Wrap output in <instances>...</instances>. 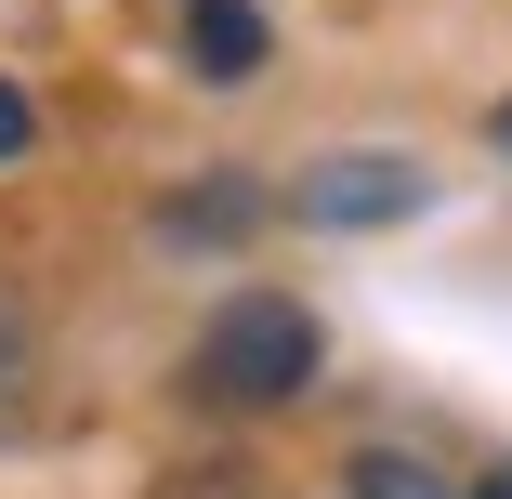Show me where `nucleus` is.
<instances>
[{"instance_id": "20e7f679", "label": "nucleus", "mask_w": 512, "mask_h": 499, "mask_svg": "<svg viewBox=\"0 0 512 499\" xmlns=\"http://www.w3.org/2000/svg\"><path fill=\"white\" fill-rule=\"evenodd\" d=\"M171 40H184V66H197V79H250V66L276 53L263 0H171Z\"/></svg>"}, {"instance_id": "0eeeda50", "label": "nucleus", "mask_w": 512, "mask_h": 499, "mask_svg": "<svg viewBox=\"0 0 512 499\" xmlns=\"http://www.w3.org/2000/svg\"><path fill=\"white\" fill-rule=\"evenodd\" d=\"M27 145H40V106H27V92H14V79H0V171H14Z\"/></svg>"}, {"instance_id": "1a4fd4ad", "label": "nucleus", "mask_w": 512, "mask_h": 499, "mask_svg": "<svg viewBox=\"0 0 512 499\" xmlns=\"http://www.w3.org/2000/svg\"><path fill=\"white\" fill-rule=\"evenodd\" d=\"M499 158H512V106H499Z\"/></svg>"}, {"instance_id": "f03ea898", "label": "nucleus", "mask_w": 512, "mask_h": 499, "mask_svg": "<svg viewBox=\"0 0 512 499\" xmlns=\"http://www.w3.org/2000/svg\"><path fill=\"white\" fill-rule=\"evenodd\" d=\"M421 197H434V171L407 158V145H329L316 171L289 184V224H316V237H381V224H421Z\"/></svg>"}, {"instance_id": "7ed1b4c3", "label": "nucleus", "mask_w": 512, "mask_h": 499, "mask_svg": "<svg viewBox=\"0 0 512 499\" xmlns=\"http://www.w3.org/2000/svg\"><path fill=\"white\" fill-rule=\"evenodd\" d=\"M250 224H263V184H250V171H197V184L158 197V237H171V250H237Z\"/></svg>"}, {"instance_id": "6e6552de", "label": "nucleus", "mask_w": 512, "mask_h": 499, "mask_svg": "<svg viewBox=\"0 0 512 499\" xmlns=\"http://www.w3.org/2000/svg\"><path fill=\"white\" fill-rule=\"evenodd\" d=\"M473 499H512V460H499V473H473Z\"/></svg>"}, {"instance_id": "39448f33", "label": "nucleus", "mask_w": 512, "mask_h": 499, "mask_svg": "<svg viewBox=\"0 0 512 499\" xmlns=\"http://www.w3.org/2000/svg\"><path fill=\"white\" fill-rule=\"evenodd\" d=\"M40 408V316H27V289H0V447L27 434Z\"/></svg>"}, {"instance_id": "f257e3e1", "label": "nucleus", "mask_w": 512, "mask_h": 499, "mask_svg": "<svg viewBox=\"0 0 512 499\" xmlns=\"http://www.w3.org/2000/svg\"><path fill=\"white\" fill-rule=\"evenodd\" d=\"M316 316L289 303V289H250V303H224L211 329L184 342V408H211V421H263V408H289L302 381H316Z\"/></svg>"}, {"instance_id": "423d86ee", "label": "nucleus", "mask_w": 512, "mask_h": 499, "mask_svg": "<svg viewBox=\"0 0 512 499\" xmlns=\"http://www.w3.org/2000/svg\"><path fill=\"white\" fill-rule=\"evenodd\" d=\"M342 499H460V486H447V473H421L407 447H368V460L342 473Z\"/></svg>"}]
</instances>
